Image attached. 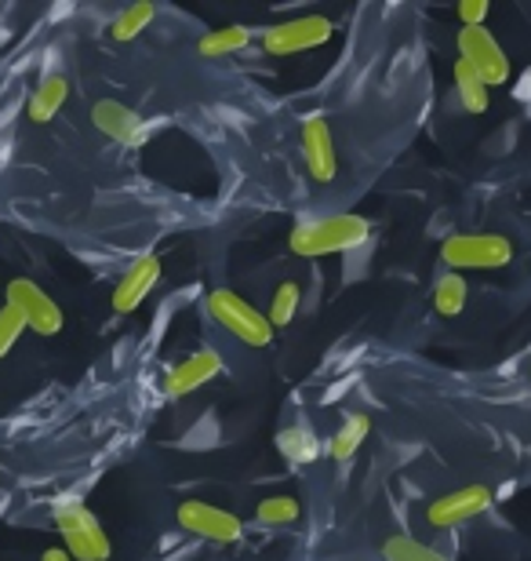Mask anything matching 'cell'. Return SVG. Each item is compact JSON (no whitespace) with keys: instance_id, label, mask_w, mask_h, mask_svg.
<instances>
[{"instance_id":"cell-1","label":"cell","mask_w":531,"mask_h":561,"mask_svg":"<svg viewBox=\"0 0 531 561\" xmlns=\"http://www.w3.org/2000/svg\"><path fill=\"white\" fill-rule=\"evenodd\" d=\"M371 233V222L365 216H327L299 222L288 238V249L302 255V260H318V255L349 252L357 244H365Z\"/></svg>"},{"instance_id":"cell-2","label":"cell","mask_w":531,"mask_h":561,"mask_svg":"<svg viewBox=\"0 0 531 561\" xmlns=\"http://www.w3.org/2000/svg\"><path fill=\"white\" fill-rule=\"evenodd\" d=\"M55 529L62 533L66 540V554L77 558V561H109L113 554V543L106 529L99 525V518L84 503L77 500H66L55 507Z\"/></svg>"},{"instance_id":"cell-3","label":"cell","mask_w":531,"mask_h":561,"mask_svg":"<svg viewBox=\"0 0 531 561\" xmlns=\"http://www.w3.org/2000/svg\"><path fill=\"white\" fill-rule=\"evenodd\" d=\"M440 260L451 271H499L513 263V244L503 233H451L440 244Z\"/></svg>"},{"instance_id":"cell-4","label":"cell","mask_w":531,"mask_h":561,"mask_svg":"<svg viewBox=\"0 0 531 561\" xmlns=\"http://www.w3.org/2000/svg\"><path fill=\"white\" fill-rule=\"evenodd\" d=\"M208 313L244 346H266L274 340V324L266 321V313H258L252 302H244L230 288L208 291Z\"/></svg>"},{"instance_id":"cell-5","label":"cell","mask_w":531,"mask_h":561,"mask_svg":"<svg viewBox=\"0 0 531 561\" xmlns=\"http://www.w3.org/2000/svg\"><path fill=\"white\" fill-rule=\"evenodd\" d=\"M459 59L470 62L488 88L506 84V81H510V73H513V66H510V59H506L503 44L495 41L484 26H462L459 30Z\"/></svg>"},{"instance_id":"cell-6","label":"cell","mask_w":531,"mask_h":561,"mask_svg":"<svg viewBox=\"0 0 531 561\" xmlns=\"http://www.w3.org/2000/svg\"><path fill=\"white\" fill-rule=\"evenodd\" d=\"M8 296V307L26 321V329H33L37 335H59L62 332V310L48 291H44L37 280H26V277H15L11 285L4 288Z\"/></svg>"},{"instance_id":"cell-7","label":"cell","mask_w":531,"mask_h":561,"mask_svg":"<svg viewBox=\"0 0 531 561\" xmlns=\"http://www.w3.org/2000/svg\"><path fill=\"white\" fill-rule=\"evenodd\" d=\"M332 19L324 15H302V19H288V22H277L263 33V48L269 55H299V51H313L321 44L332 41Z\"/></svg>"},{"instance_id":"cell-8","label":"cell","mask_w":531,"mask_h":561,"mask_svg":"<svg viewBox=\"0 0 531 561\" xmlns=\"http://www.w3.org/2000/svg\"><path fill=\"white\" fill-rule=\"evenodd\" d=\"M175 518L186 533L200 536V540H215V543H233V540H241V533H244V525L236 514L215 507V503H205V500L178 503Z\"/></svg>"},{"instance_id":"cell-9","label":"cell","mask_w":531,"mask_h":561,"mask_svg":"<svg viewBox=\"0 0 531 561\" xmlns=\"http://www.w3.org/2000/svg\"><path fill=\"white\" fill-rule=\"evenodd\" d=\"M492 507V489L488 485H466V489H455L448 496H440L429 503L426 518L434 529H455V525L477 518Z\"/></svg>"},{"instance_id":"cell-10","label":"cell","mask_w":531,"mask_h":561,"mask_svg":"<svg viewBox=\"0 0 531 561\" xmlns=\"http://www.w3.org/2000/svg\"><path fill=\"white\" fill-rule=\"evenodd\" d=\"M302 161H307L310 175L318 183H332L338 175V153H335V139L332 128L321 114H313L302 121Z\"/></svg>"},{"instance_id":"cell-11","label":"cell","mask_w":531,"mask_h":561,"mask_svg":"<svg viewBox=\"0 0 531 561\" xmlns=\"http://www.w3.org/2000/svg\"><path fill=\"white\" fill-rule=\"evenodd\" d=\"M157 280H161V255H153V252L139 255V260L128 266V274L117 280V288H113V310L117 313L139 310L142 299L157 288Z\"/></svg>"},{"instance_id":"cell-12","label":"cell","mask_w":531,"mask_h":561,"mask_svg":"<svg viewBox=\"0 0 531 561\" xmlns=\"http://www.w3.org/2000/svg\"><path fill=\"white\" fill-rule=\"evenodd\" d=\"M92 121L106 139L120 142V146H142L146 131H150L146 128V121L135 114L131 106L117 103V99H99V103L92 106Z\"/></svg>"},{"instance_id":"cell-13","label":"cell","mask_w":531,"mask_h":561,"mask_svg":"<svg viewBox=\"0 0 531 561\" xmlns=\"http://www.w3.org/2000/svg\"><path fill=\"white\" fill-rule=\"evenodd\" d=\"M219 373H222V357L215 351H197V354H189L186 362H178L172 373H168L164 394L168 398H186V394H194V390L208 387Z\"/></svg>"},{"instance_id":"cell-14","label":"cell","mask_w":531,"mask_h":561,"mask_svg":"<svg viewBox=\"0 0 531 561\" xmlns=\"http://www.w3.org/2000/svg\"><path fill=\"white\" fill-rule=\"evenodd\" d=\"M66 99H70V81L59 73H51V77H44L37 84V92L30 95L26 114H30V121H37V125H48V121L66 106Z\"/></svg>"},{"instance_id":"cell-15","label":"cell","mask_w":531,"mask_h":561,"mask_svg":"<svg viewBox=\"0 0 531 561\" xmlns=\"http://www.w3.org/2000/svg\"><path fill=\"white\" fill-rule=\"evenodd\" d=\"M277 453L288 459V463H313V459L321 456V442L313 437L310 426H285V431L277 434Z\"/></svg>"},{"instance_id":"cell-16","label":"cell","mask_w":531,"mask_h":561,"mask_svg":"<svg viewBox=\"0 0 531 561\" xmlns=\"http://www.w3.org/2000/svg\"><path fill=\"white\" fill-rule=\"evenodd\" d=\"M451 77H455V92H459V103L466 114H484L492 103V92H488V84L481 81L477 70H473L470 62H455V70H451Z\"/></svg>"},{"instance_id":"cell-17","label":"cell","mask_w":531,"mask_h":561,"mask_svg":"<svg viewBox=\"0 0 531 561\" xmlns=\"http://www.w3.org/2000/svg\"><path fill=\"white\" fill-rule=\"evenodd\" d=\"M368 434H371V420L365 416V412H354V416H346L343 426L332 434V442H327V456L343 463V459H349L360 445H365Z\"/></svg>"},{"instance_id":"cell-18","label":"cell","mask_w":531,"mask_h":561,"mask_svg":"<svg viewBox=\"0 0 531 561\" xmlns=\"http://www.w3.org/2000/svg\"><path fill=\"white\" fill-rule=\"evenodd\" d=\"M252 44V30L244 26H222V30H211L200 37L197 51L205 59H222V55H233V51H244Z\"/></svg>"},{"instance_id":"cell-19","label":"cell","mask_w":531,"mask_h":561,"mask_svg":"<svg viewBox=\"0 0 531 561\" xmlns=\"http://www.w3.org/2000/svg\"><path fill=\"white\" fill-rule=\"evenodd\" d=\"M153 15H157V8L150 4V0H139V4H128V8L120 11L117 19H113V26H109L113 41H135V37H139V33L153 22Z\"/></svg>"},{"instance_id":"cell-20","label":"cell","mask_w":531,"mask_h":561,"mask_svg":"<svg viewBox=\"0 0 531 561\" xmlns=\"http://www.w3.org/2000/svg\"><path fill=\"white\" fill-rule=\"evenodd\" d=\"M466 277L462 274H445L437 280L434 288V307L437 313H445V318H455V313L466 310Z\"/></svg>"},{"instance_id":"cell-21","label":"cell","mask_w":531,"mask_h":561,"mask_svg":"<svg viewBox=\"0 0 531 561\" xmlns=\"http://www.w3.org/2000/svg\"><path fill=\"white\" fill-rule=\"evenodd\" d=\"M299 302H302V288L296 280H285V285H277L274 299H269L266 321L274 324V329H285V324H291V318H296Z\"/></svg>"},{"instance_id":"cell-22","label":"cell","mask_w":531,"mask_h":561,"mask_svg":"<svg viewBox=\"0 0 531 561\" xmlns=\"http://www.w3.org/2000/svg\"><path fill=\"white\" fill-rule=\"evenodd\" d=\"M382 558L386 561H448L445 554H437L434 547L412 540V536H390V540L382 543Z\"/></svg>"},{"instance_id":"cell-23","label":"cell","mask_w":531,"mask_h":561,"mask_svg":"<svg viewBox=\"0 0 531 561\" xmlns=\"http://www.w3.org/2000/svg\"><path fill=\"white\" fill-rule=\"evenodd\" d=\"M258 525H291L299 518V500L296 496H266L255 507Z\"/></svg>"},{"instance_id":"cell-24","label":"cell","mask_w":531,"mask_h":561,"mask_svg":"<svg viewBox=\"0 0 531 561\" xmlns=\"http://www.w3.org/2000/svg\"><path fill=\"white\" fill-rule=\"evenodd\" d=\"M22 332H26V321H22L11 307L0 310V357H8V354H11V346L19 343V335H22Z\"/></svg>"},{"instance_id":"cell-25","label":"cell","mask_w":531,"mask_h":561,"mask_svg":"<svg viewBox=\"0 0 531 561\" xmlns=\"http://www.w3.org/2000/svg\"><path fill=\"white\" fill-rule=\"evenodd\" d=\"M459 19H462V26H484V19H488V0H462Z\"/></svg>"},{"instance_id":"cell-26","label":"cell","mask_w":531,"mask_h":561,"mask_svg":"<svg viewBox=\"0 0 531 561\" xmlns=\"http://www.w3.org/2000/svg\"><path fill=\"white\" fill-rule=\"evenodd\" d=\"M41 561H73V558L66 554V551H59V547H51V551H44V554H41Z\"/></svg>"}]
</instances>
